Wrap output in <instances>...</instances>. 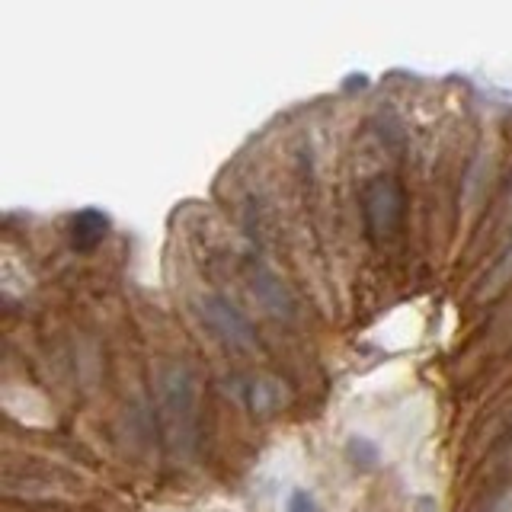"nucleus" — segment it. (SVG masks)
<instances>
[{"label":"nucleus","mask_w":512,"mask_h":512,"mask_svg":"<svg viewBox=\"0 0 512 512\" xmlns=\"http://www.w3.org/2000/svg\"><path fill=\"white\" fill-rule=\"evenodd\" d=\"M160 416H164L167 439L176 452H189L196 442V378L186 365H167L160 375Z\"/></svg>","instance_id":"obj_1"},{"label":"nucleus","mask_w":512,"mask_h":512,"mask_svg":"<svg viewBox=\"0 0 512 512\" xmlns=\"http://www.w3.org/2000/svg\"><path fill=\"white\" fill-rule=\"evenodd\" d=\"M362 212L372 237H391L400 224V215H404V192L388 176H378L375 183L365 186Z\"/></svg>","instance_id":"obj_2"},{"label":"nucleus","mask_w":512,"mask_h":512,"mask_svg":"<svg viewBox=\"0 0 512 512\" xmlns=\"http://www.w3.org/2000/svg\"><path fill=\"white\" fill-rule=\"evenodd\" d=\"M202 314L208 320V327H212L218 336H224L228 343H234V346H250L253 343V330L247 324V317L224 298H205L202 301Z\"/></svg>","instance_id":"obj_3"},{"label":"nucleus","mask_w":512,"mask_h":512,"mask_svg":"<svg viewBox=\"0 0 512 512\" xmlns=\"http://www.w3.org/2000/svg\"><path fill=\"white\" fill-rule=\"evenodd\" d=\"M109 231V218L96 208H84L80 215H74V247L77 250H90L96 247Z\"/></svg>","instance_id":"obj_4"},{"label":"nucleus","mask_w":512,"mask_h":512,"mask_svg":"<svg viewBox=\"0 0 512 512\" xmlns=\"http://www.w3.org/2000/svg\"><path fill=\"white\" fill-rule=\"evenodd\" d=\"M346 452L349 458L362 464V468H372V464L378 461V445L372 439H365V436H352L349 445H346Z\"/></svg>","instance_id":"obj_5"},{"label":"nucleus","mask_w":512,"mask_h":512,"mask_svg":"<svg viewBox=\"0 0 512 512\" xmlns=\"http://www.w3.org/2000/svg\"><path fill=\"white\" fill-rule=\"evenodd\" d=\"M288 512H317V503L311 500L308 490H295L288 496Z\"/></svg>","instance_id":"obj_6"},{"label":"nucleus","mask_w":512,"mask_h":512,"mask_svg":"<svg viewBox=\"0 0 512 512\" xmlns=\"http://www.w3.org/2000/svg\"><path fill=\"white\" fill-rule=\"evenodd\" d=\"M413 512H439V503L432 496H416L413 500Z\"/></svg>","instance_id":"obj_7"},{"label":"nucleus","mask_w":512,"mask_h":512,"mask_svg":"<svg viewBox=\"0 0 512 512\" xmlns=\"http://www.w3.org/2000/svg\"><path fill=\"white\" fill-rule=\"evenodd\" d=\"M509 276H512V250L506 253V260L500 263V269H496V276H493V279H496V282H503V279H509Z\"/></svg>","instance_id":"obj_8"}]
</instances>
